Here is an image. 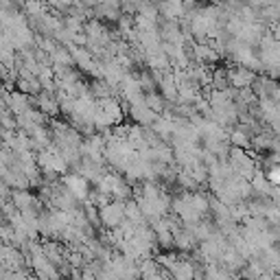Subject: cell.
Returning <instances> with one entry per match:
<instances>
[{
    "label": "cell",
    "mask_w": 280,
    "mask_h": 280,
    "mask_svg": "<svg viewBox=\"0 0 280 280\" xmlns=\"http://www.w3.org/2000/svg\"><path fill=\"white\" fill-rule=\"evenodd\" d=\"M271 180H276V182H280V171H273V173H271Z\"/></svg>",
    "instance_id": "cell-1"
}]
</instances>
